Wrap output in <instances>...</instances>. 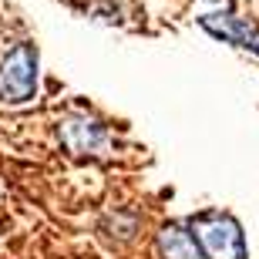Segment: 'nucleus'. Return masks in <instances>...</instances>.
<instances>
[{
	"label": "nucleus",
	"instance_id": "2",
	"mask_svg": "<svg viewBox=\"0 0 259 259\" xmlns=\"http://www.w3.org/2000/svg\"><path fill=\"white\" fill-rule=\"evenodd\" d=\"M37 95V48L20 40L0 58V101L4 105H27Z\"/></svg>",
	"mask_w": 259,
	"mask_h": 259
},
{
	"label": "nucleus",
	"instance_id": "5",
	"mask_svg": "<svg viewBox=\"0 0 259 259\" xmlns=\"http://www.w3.org/2000/svg\"><path fill=\"white\" fill-rule=\"evenodd\" d=\"M155 246H158V256L162 259H205L195 232L189 229V222H165L162 229H158Z\"/></svg>",
	"mask_w": 259,
	"mask_h": 259
},
{
	"label": "nucleus",
	"instance_id": "4",
	"mask_svg": "<svg viewBox=\"0 0 259 259\" xmlns=\"http://www.w3.org/2000/svg\"><path fill=\"white\" fill-rule=\"evenodd\" d=\"M58 135L71 155H101L108 148L105 125L88 115H67L64 121H58Z\"/></svg>",
	"mask_w": 259,
	"mask_h": 259
},
{
	"label": "nucleus",
	"instance_id": "3",
	"mask_svg": "<svg viewBox=\"0 0 259 259\" xmlns=\"http://www.w3.org/2000/svg\"><path fill=\"white\" fill-rule=\"evenodd\" d=\"M199 27L205 34H212L222 44H232V48H242L249 54H259V24L239 17V14H205L199 17Z\"/></svg>",
	"mask_w": 259,
	"mask_h": 259
},
{
	"label": "nucleus",
	"instance_id": "1",
	"mask_svg": "<svg viewBox=\"0 0 259 259\" xmlns=\"http://www.w3.org/2000/svg\"><path fill=\"white\" fill-rule=\"evenodd\" d=\"M189 229L195 232L205 259H249L246 249V232L239 219L222 209H205L189 219Z\"/></svg>",
	"mask_w": 259,
	"mask_h": 259
}]
</instances>
